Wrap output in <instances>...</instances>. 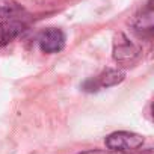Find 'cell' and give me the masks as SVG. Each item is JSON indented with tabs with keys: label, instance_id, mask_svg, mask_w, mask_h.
Returning a JSON list of instances; mask_svg holds the SVG:
<instances>
[{
	"label": "cell",
	"instance_id": "6da1fadb",
	"mask_svg": "<svg viewBox=\"0 0 154 154\" xmlns=\"http://www.w3.org/2000/svg\"><path fill=\"white\" fill-rule=\"evenodd\" d=\"M140 48L122 32L115 33L113 36V50H112V57L113 60L122 66V68H128L133 66L139 57H140Z\"/></svg>",
	"mask_w": 154,
	"mask_h": 154
},
{
	"label": "cell",
	"instance_id": "7a4b0ae2",
	"mask_svg": "<svg viewBox=\"0 0 154 154\" xmlns=\"http://www.w3.org/2000/svg\"><path fill=\"white\" fill-rule=\"evenodd\" d=\"M143 142L145 137L142 134L134 131H125V130L113 131L107 134L104 139L106 148L110 152H121V154H130L137 151L143 145Z\"/></svg>",
	"mask_w": 154,
	"mask_h": 154
},
{
	"label": "cell",
	"instance_id": "3957f363",
	"mask_svg": "<svg viewBox=\"0 0 154 154\" xmlns=\"http://www.w3.org/2000/svg\"><path fill=\"white\" fill-rule=\"evenodd\" d=\"M131 29L142 38H151L154 32V8H152V0L149 2L131 18L130 21Z\"/></svg>",
	"mask_w": 154,
	"mask_h": 154
},
{
	"label": "cell",
	"instance_id": "277c9868",
	"mask_svg": "<svg viewBox=\"0 0 154 154\" xmlns=\"http://www.w3.org/2000/svg\"><path fill=\"white\" fill-rule=\"evenodd\" d=\"M38 44L39 48L47 54L59 53L65 47V33L57 27H48L41 32L38 38Z\"/></svg>",
	"mask_w": 154,
	"mask_h": 154
},
{
	"label": "cell",
	"instance_id": "5b68a950",
	"mask_svg": "<svg viewBox=\"0 0 154 154\" xmlns=\"http://www.w3.org/2000/svg\"><path fill=\"white\" fill-rule=\"evenodd\" d=\"M26 30V23L20 18H8L0 21V47H5Z\"/></svg>",
	"mask_w": 154,
	"mask_h": 154
},
{
	"label": "cell",
	"instance_id": "8992f818",
	"mask_svg": "<svg viewBox=\"0 0 154 154\" xmlns=\"http://www.w3.org/2000/svg\"><path fill=\"white\" fill-rule=\"evenodd\" d=\"M94 79H95V83H97L98 89L112 88V86H116V85L124 82L125 71L121 69V68H106L97 77H94Z\"/></svg>",
	"mask_w": 154,
	"mask_h": 154
},
{
	"label": "cell",
	"instance_id": "52a82bcc",
	"mask_svg": "<svg viewBox=\"0 0 154 154\" xmlns=\"http://www.w3.org/2000/svg\"><path fill=\"white\" fill-rule=\"evenodd\" d=\"M24 12V8L15 0H0V20L18 18Z\"/></svg>",
	"mask_w": 154,
	"mask_h": 154
},
{
	"label": "cell",
	"instance_id": "ba28073f",
	"mask_svg": "<svg viewBox=\"0 0 154 154\" xmlns=\"http://www.w3.org/2000/svg\"><path fill=\"white\" fill-rule=\"evenodd\" d=\"M77 154H107L106 151H101V149H86V151H80Z\"/></svg>",
	"mask_w": 154,
	"mask_h": 154
}]
</instances>
